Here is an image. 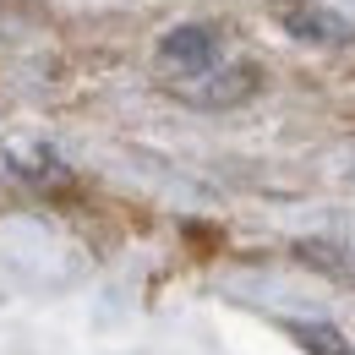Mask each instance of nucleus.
<instances>
[{
	"label": "nucleus",
	"mask_w": 355,
	"mask_h": 355,
	"mask_svg": "<svg viewBox=\"0 0 355 355\" xmlns=\"http://www.w3.org/2000/svg\"><path fill=\"white\" fill-rule=\"evenodd\" d=\"M170 88L186 98V104H208V110H224V104H241L246 93L257 88V71L252 66H214L202 77H186V83H170Z\"/></svg>",
	"instance_id": "nucleus-3"
},
{
	"label": "nucleus",
	"mask_w": 355,
	"mask_h": 355,
	"mask_svg": "<svg viewBox=\"0 0 355 355\" xmlns=\"http://www.w3.org/2000/svg\"><path fill=\"white\" fill-rule=\"evenodd\" d=\"M268 11L279 17V28L290 39H306V44H322V49H339V44H355V22L317 6V0H268Z\"/></svg>",
	"instance_id": "nucleus-2"
},
{
	"label": "nucleus",
	"mask_w": 355,
	"mask_h": 355,
	"mask_svg": "<svg viewBox=\"0 0 355 355\" xmlns=\"http://www.w3.org/2000/svg\"><path fill=\"white\" fill-rule=\"evenodd\" d=\"M219 66V33L208 22H180L159 39V71L170 83H186V77H202Z\"/></svg>",
	"instance_id": "nucleus-1"
},
{
	"label": "nucleus",
	"mask_w": 355,
	"mask_h": 355,
	"mask_svg": "<svg viewBox=\"0 0 355 355\" xmlns=\"http://www.w3.org/2000/svg\"><path fill=\"white\" fill-rule=\"evenodd\" d=\"M290 334H295V345H306L311 355H355L350 339H345L339 328H328V322H290Z\"/></svg>",
	"instance_id": "nucleus-5"
},
{
	"label": "nucleus",
	"mask_w": 355,
	"mask_h": 355,
	"mask_svg": "<svg viewBox=\"0 0 355 355\" xmlns=\"http://www.w3.org/2000/svg\"><path fill=\"white\" fill-rule=\"evenodd\" d=\"M0 175L17 186H49V180H66V164L49 148H0Z\"/></svg>",
	"instance_id": "nucleus-4"
}]
</instances>
